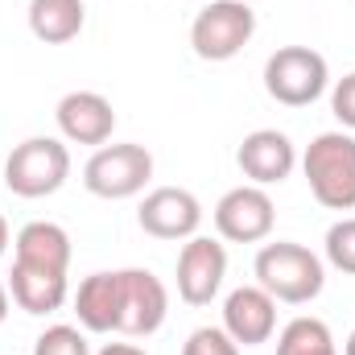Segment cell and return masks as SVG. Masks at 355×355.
Here are the masks:
<instances>
[{
    "instance_id": "3957f363",
    "label": "cell",
    "mask_w": 355,
    "mask_h": 355,
    "mask_svg": "<svg viewBox=\"0 0 355 355\" xmlns=\"http://www.w3.org/2000/svg\"><path fill=\"white\" fill-rule=\"evenodd\" d=\"M0 178L17 198H50L71 178V149L58 137H29L12 145Z\"/></svg>"
},
{
    "instance_id": "ac0fdd59",
    "label": "cell",
    "mask_w": 355,
    "mask_h": 355,
    "mask_svg": "<svg viewBox=\"0 0 355 355\" xmlns=\"http://www.w3.org/2000/svg\"><path fill=\"white\" fill-rule=\"evenodd\" d=\"M277 355H339V347H335V335H331V327L322 318L302 314V318L281 327Z\"/></svg>"
},
{
    "instance_id": "7402d4cb",
    "label": "cell",
    "mask_w": 355,
    "mask_h": 355,
    "mask_svg": "<svg viewBox=\"0 0 355 355\" xmlns=\"http://www.w3.org/2000/svg\"><path fill=\"white\" fill-rule=\"evenodd\" d=\"M331 112H335V120L355 132V71L352 75H343L335 87H331Z\"/></svg>"
},
{
    "instance_id": "cb8c5ba5",
    "label": "cell",
    "mask_w": 355,
    "mask_h": 355,
    "mask_svg": "<svg viewBox=\"0 0 355 355\" xmlns=\"http://www.w3.org/2000/svg\"><path fill=\"white\" fill-rule=\"evenodd\" d=\"M4 318H8V285L0 281V327H4Z\"/></svg>"
},
{
    "instance_id": "8fae6325",
    "label": "cell",
    "mask_w": 355,
    "mask_h": 355,
    "mask_svg": "<svg viewBox=\"0 0 355 355\" xmlns=\"http://www.w3.org/2000/svg\"><path fill=\"white\" fill-rule=\"evenodd\" d=\"M54 120H58L62 141H71V145H95L99 149L116 132V107L99 91H71V95H62L58 107H54Z\"/></svg>"
},
{
    "instance_id": "4fadbf2b",
    "label": "cell",
    "mask_w": 355,
    "mask_h": 355,
    "mask_svg": "<svg viewBox=\"0 0 355 355\" xmlns=\"http://www.w3.org/2000/svg\"><path fill=\"white\" fill-rule=\"evenodd\" d=\"M223 331L240 347H261L277 331V297H268L261 285H240L223 302Z\"/></svg>"
},
{
    "instance_id": "52a82bcc",
    "label": "cell",
    "mask_w": 355,
    "mask_h": 355,
    "mask_svg": "<svg viewBox=\"0 0 355 355\" xmlns=\"http://www.w3.org/2000/svg\"><path fill=\"white\" fill-rule=\"evenodd\" d=\"M170 314V293L157 272L149 268H120V322L116 335L128 339H149L162 331Z\"/></svg>"
},
{
    "instance_id": "7c38bea8",
    "label": "cell",
    "mask_w": 355,
    "mask_h": 355,
    "mask_svg": "<svg viewBox=\"0 0 355 355\" xmlns=\"http://www.w3.org/2000/svg\"><path fill=\"white\" fill-rule=\"evenodd\" d=\"M236 166H240V174L248 178L252 186H281L285 178L293 174V166H297V149H293V141L285 132L257 128V132H248L240 141Z\"/></svg>"
},
{
    "instance_id": "6da1fadb",
    "label": "cell",
    "mask_w": 355,
    "mask_h": 355,
    "mask_svg": "<svg viewBox=\"0 0 355 355\" xmlns=\"http://www.w3.org/2000/svg\"><path fill=\"white\" fill-rule=\"evenodd\" d=\"M302 174L318 207L327 211H355V137L318 132L302 153Z\"/></svg>"
},
{
    "instance_id": "d6986e66",
    "label": "cell",
    "mask_w": 355,
    "mask_h": 355,
    "mask_svg": "<svg viewBox=\"0 0 355 355\" xmlns=\"http://www.w3.org/2000/svg\"><path fill=\"white\" fill-rule=\"evenodd\" d=\"M33 355H91V343L79 327L58 322V327H46L33 339Z\"/></svg>"
},
{
    "instance_id": "8992f818",
    "label": "cell",
    "mask_w": 355,
    "mask_h": 355,
    "mask_svg": "<svg viewBox=\"0 0 355 355\" xmlns=\"http://www.w3.org/2000/svg\"><path fill=\"white\" fill-rule=\"evenodd\" d=\"M327 83H331V67L310 46H281L265 62L268 99H277L285 107H310L314 99H322Z\"/></svg>"
},
{
    "instance_id": "d4e9b609",
    "label": "cell",
    "mask_w": 355,
    "mask_h": 355,
    "mask_svg": "<svg viewBox=\"0 0 355 355\" xmlns=\"http://www.w3.org/2000/svg\"><path fill=\"white\" fill-rule=\"evenodd\" d=\"M8 252V223H4V215H0V257Z\"/></svg>"
},
{
    "instance_id": "ffe728a7",
    "label": "cell",
    "mask_w": 355,
    "mask_h": 355,
    "mask_svg": "<svg viewBox=\"0 0 355 355\" xmlns=\"http://www.w3.org/2000/svg\"><path fill=\"white\" fill-rule=\"evenodd\" d=\"M327 261L339 268V272H352L355 277V219H339V223H331V232H327Z\"/></svg>"
},
{
    "instance_id": "9c48e42d",
    "label": "cell",
    "mask_w": 355,
    "mask_h": 355,
    "mask_svg": "<svg viewBox=\"0 0 355 355\" xmlns=\"http://www.w3.org/2000/svg\"><path fill=\"white\" fill-rule=\"evenodd\" d=\"M227 277V248L211 236H190L178 252V297L186 306H211Z\"/></svg>"
},
{
    "instance_id": "e0dca14e",
    "label": "cell",
    "mask_w": 355,
    "mask_h": 355,
    "mask_svg": "<svg viewBox=\"0 0 355 355\" xmlns=\"http://www.w3.org/2000/svg\"><path fill=\"white\" fill-rule=\"evenodd\" d=\"M83 25H87L83 0H29V33L46 46L75 42Z\"/></svg>"
},
{
    "instance_id": "9a60e30c",
    "label": "cell",
    "mask_w": 355,
    "mask_h": 355,
    "mask_svg": "<svg viewBox=\"0 0 355 355\" xmlns=\"http://www.w3.org/2000/svg\"><path fill=\"white\" fill-rule=\"evenodd\" d=\"M75 314H79V327L91 331V335H116V322H120V268L83 277V285L75 293Z\"/></svg>"
},
{
    "instance_id": "277c9868",
    "label": "cell",
    "mask_w": 355,
    "mask_h": 355,
    "mask_svg": "<svg viewBox=\"0 0 355 355\" xmlns=\"http://www.w3.org/2000/svg\"><path fill=\"white\" fill-rule=\"evenodd\" d=\"M257 33V12L248 0H211L190 21V50L202 62H232Z\"/></svg>"
},
{
    "instance_id": "5b68a950",
    "label": "cell",
    "mask_w": 355,
    "mask_h": 355,
    "mask_svg": "<svg viewBox=\"0 0 355 355\" xmlns=\"http://www.w3.org/2000/svg\"><path fill=\"white\" fill-rule=\"evenodd\" d=\"M153 178V153L137 141L124 145H99L83 166V186L95 198L120 202V198H137Z\"/></svg>"
},
{
    "instance_id": "ba28073f",
    "label": "cell",
    "mask_w": 355,
    "mask_h": 355,
    "mask_svg": "<svg viewBox=\"0 0 355 355\" xmlns=\"http://www.w3.org/2000/svg\"><path fill=\"white\" fill-rule=\"evenodd\" d=\"M277 223V207L268 198L265 186H236L215 202V232L227 244H261L272 236Z\"/></svg>"
},
{
    "instance_id": "603a6c76",
    "label": "cell",
    "mask_w": 355,
    "mask_h": 355,
    "mask_svg": "<svg viewBox=\"0 0 355 355\" xmlns=\"http://www.w3.org/2000/svg\"><path fill=\"white\" fill-rule=\"evenodd\" d=\"M99 355H145V347H137V343H107Z\"/></svg>"
},
{
    "instance_id": "484cf974",
    "label": "cell",
    "mask_w": 355,
    "mask_h": 355,
    "mask_svg": "<svg viewBox=\"0 0 355 355\" xmlns=\"http://www.w3.org/2000/svg\"><path fill=\"white\" fill-rule=\"evenodd\" d=\"M343 355H355V331L347 335V343H343Z\"/></svg>"
},
{
    "instance_id": "5bb4252c",
    "label": "cell",
    "mask_w": 355,
    "mask_h": 355,
    "mask_svg": "<svg viewBox=\"0 0 355 355\" xmlns=\"http://www.w3.org/2000/svg\"><path fill=\"white\" fill-rule=\"evenodd\" d=\"M12 261L33 268H50V272H67L71 268V236L67 227L50 223V219H33L17 232L12 240Z\"/></svg>"
},
{
    "instance_id": "7a4b0ae2",
    "label": "cell",
    "mask_w": 355,
    "mask_h": 355,
    "mask_svg": "<svg viewBox=\"0 0 355 355\" xmlns=\"http://www.w3.org/2000/svg\"><path fill=\"white\" fill-rule=\"evenodd\" d=\"M257 285L265 289L268 297L285 302V306H306L322 293L327 285V268L322 261L306 248V244H293V240H277V244H265L257 252Z\"/></svg>"
},
{
    "instance_id": "30bf717a",
    "label": "cell",
    "mask_w": 355,
    "mask_h": 355,
    "mask_svg": "<svg viewBox=\"0 0 355 355\" xmlns=\"http://www.w3.org/2000/svg\"><path fill=\"white\" fill-rule=\"evenodd\" d=\"M137 223L153 240H190V236H198L202 202L186 186H157V190H149L141 198Z\"/></svg>"
},
{
    "instance_id": "2e32d148",
    "label": "cell",
    "mask_w": 355,
    "mask_h": 355,
    "mask_svg": "<svg viewBox=\"0 0 355 355\" xmlns=\"http://www.w3.org/2000/svg\"><path fill=\"white\" fill-rule=\"evenodd\" d=\"M8 293L25 314H54L67 306V272H50V268H33V265H17L8 272Z\"/></svg>"
},
{
    "instance_id": "4316f807",
    "label": "cell",
    "mask_w": 355,
    "mask_h": 355,
    "mask_svg": "<svg viewBox=\"0 0 355 355\" xmlns=\"http://www.w3.org/2000/svg\"><path fill=\"white\" fill-rule=\"evenodd\" d=\"M0 182H4V178H0Z\"/></svg>"
},
{
    "instance_id": "44dd1931",
    "label": "cell",
    "mask_w": 355,
    "mask_h": 355,
    "mask_svg": "<svg viewBox=\"0 0 355 355\" xmlns=\"http://www.w3.org/2000/svg\"><path fill=\"white\" fill-rule=\"evenodd\" d=\"M182 355H240V343L223 327H198L182 343Z\"/></svg>"
}]
</instances>
